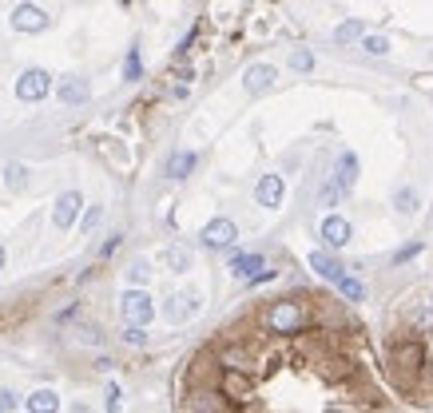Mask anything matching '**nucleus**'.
Masks as SVG:
<instances>
[{
  "label": "nucleus",
  "mask_w": 433,
  "mask_h": 413,
  "mask_svg": "<svg viewBox=\"0 0 433 413\" xmlns=\"http://www.w3.org/2000/svg\"><path fill=\"white\" fill-rule=\"evenodd\" d=\"M302 322H306V306L294 302V298H283L267 310V330L271 334H298Z\"/></svg>",
  "instance_id": "1"
},
{
  "label": "nucleus",
  "mask_w": 433,
  "mask_h": 413,
  "mask_svg": "<svg viewBox=\"0 0 433 413\" xmlns=\"http://www.w3.org/2000/svg\"><path fill=\"white\" fill-rule=\"evenodd\" d=\"M52 88V76L44 72V68H28L20 80H16V99H24V104H36V99L48 96Z\"/></svg>",
  "instance_id": "2"
},
{
  "label": "nucleus",
  "mask_w": 433,
  "mask_h": 413,
  "mask_svg": "<svg viewBox=\"0 0 433 413\" xmlns=\"http://www.w3.org/2000/svg\"><path fill=\"white\" fill-rule=\"evenodd\" d=\"M120 310H124L127 326H148L151 318H155V306H151V298L143 290H127L124 302H120Z\"/></svg>",
  "instance_id": "3"
},
{
  "label": "nucleus",
  "mask_w": 433,
  "mask_h": 413,
  "mask_svg": "<svg viewBox=\"0 0 433 413\" xmlns=\"http://www.w3.org/2000/svg\"><path fill=\"white\" fill-rule=\"evenodd\" d=\"M231 274L243 282H267L274 279V270H267L262 255H231Z\"/></svg>",
  "instance_id": "4"
},
{
  "label": "nucleus",
  "mask_w": 433,
  "mask_h": 413,
  "mask_svg": "<svg viewBox=\"0 0 433 413\" xmlns=\"http://www.w3.org/2000/svg\"><path fill=\"white\" fill-rule=\"evenodd\" d=\"M203 246H211V251H227V246H235L239 239V227L231 219H211L207 227H203Z\"/></svg>",
  "instance_id": "5"
},
{
  "label": "nucleus",
  "mask_w": 433,
  "mask_h": 413,
  "mask_svg": "<svg viewBox=\"0 0 433 413\" xmlns=\"http://www.w3.org/2000/svg\"><path fill=\"white\" fill-rule=\"evenodd\" d=\"M80 206H84L80 191H64L60 199H56V206H52V223H56L60 231H68V227L80 219Z\"/></svg>",
  "instance_id": "6"
},
{
  "label": "nucleus",
  "mask_w": 433,
  "mask_h": 413,
  "mask_svg": "<svg viewBox=\"0 0 433 413\" xmlns=\"http://www.w3.org/2000/svg\"><path fill=\"white\" fill-rule=\"evenodd\" d=\"M13 28L16 32H44L48 28V13L36 4H16L13 8Z\"/></svg>",
  "instance_id": "7"
},
{
  "label": "nucleus",
  "mask_w": 433,
  "mask_h": 413,
  "mask_svg": "<svg viewBox=\"0 0 433 413\" xmlns=\"http://www.w3.org/2000/svg\"><path fill=\"white\" fill-rule=\"evenodd\" d=\"M318 234H322V243L330 246V251H342V246L350 243V223L342 219V215H326Z\"/></svg>",
  "instance_id": "8"
},
{
  "label": "nucleus",
  "mask_w": 433,
  "mask_h": 413,
  "mask_svg": "<svg viewBox=\"0 0 433 413\" xmlns=\"http://www.w3.org/2000/svg\"><path fill=\"white\" fill-rule=\"evenodd\" d=\"M283 191H286V183H283V175H262L259 179V187H255V199H259V206H278L283 203Z\"/></svg>",
  "instance_id": "9"
},
{
  "label": "nucleus",
  "mask_w": 433,
  "mask_h": 413,
  "mask_svg": "<svg viewBox=\"0 0 433 413\" xmlns=\"http://www.w3.org/2000/svg\"><path fill=\"white\" fill-rule=\"evenodd\" d=\"M310 270H318L322 279H330V282H338L342 274H346V267H342V258H338V255H330V251H314V255H310Z\"/></svg>",
  "instance_id": "10"
},
{
  "label": "nucleus",
  "mask_w": 433,
  "mask_h": 413,
  "mask_svg": "<svg viewBox=\"0 0 433 413\" xmlns=\"http://www.w3.org/2000/svg\"><path fill=\"white\" fill-rule=\"evenodd\" d=\"M274 68L271 64H255V68H247V76H243V84H247V92L250 96H259V92H267V88L274 84Z\"/></svg>",
  "instance_id": "11"
},
{
  "label": "nucleus",
  "mask_w": 433,
  "mask_h": 413,
  "mask_svg": "<svg viewBox=\"0 0 433 413\" xmlns=\"http://www.w3.org/2000/svg\"><path fill=\"white\" fill-rule=\"evenodd\" d=\"M195 163H199L195 151H175V155L167 159V175H171V179H187V175L195 171Z\"/></svg>",
  "instance_id": "12"
},
{
  "label": "nucleus",
  "mask_w": 433,
  "mask_h": 413,
  "mask_svg": "<svg viewBox=\"0 0 433 413\" xmlns=\"http://www.w3.org/2000/svg\"><path fill=\"white\" fill-rule=\"evenodd\" d=\"M28 413H60V398H56V389H36V393L28 398Z\"/></svg>",
  "instance_id": "13"
},
{
  "label": "nucleus",
  "mask_w": 433,
  "mask_h": 413,
  "mask_svg": "<svg viewBox=\"0 0 433 413\" xmlns=\"http://www.w3.org/2000/svg\"><path fill=\"white\" fill-rule=\"evenodd\" d=\"M56 96H60L64 104H84V99H87V84H84V80H76V76H72V80H60Z\"/></svg>",
  "instance_id": "14"
},
{
  "label": "nucleus",
  "mask_w": 433,
  "mask_h": 413,
  "mask_svg": "<svg viewBox=\"0 0 433 413\" xmlns=\"http://www.w3.org/2000/svg\"><path fill=\"white\" fill-rule=\"evenodd\" d=\"M334 183L342 187V191H350V187L358 183V159L350 155V151H346L342 159H338V179H334Z\"/></svg>",
  "instance_id": "15"
},
{
  "label": "nucleus",
  "mask_w": 433,
  "mask_h": 413,
  "mask_svg": "<svg viewBox=\"0 0 433 413\" xmlns=\"http://www.w3.org/2000/svg\"><path fill=\"white\" fill-rule=\"evenodd\" d=\"M195 310H199L195 294H179V298H171V306H167V318H171V322H183V318L195 314Z\"/></svg>",
  "instance_id": "16"
},
{
  "label": "nucleus",
  "mask_w": 433,
  "mask_h": 413,
  "mask_svg": "<svg viewBox=\"0 0 433 413\" xmlns=\"http://www.w3.org/2000/svg\"><path fill=\"white\" fill-rule=\"evenodd\" d=\"M358 36H366V24H362V20H346V24L334 28V44H350V40H358Z\"/></svg>",
  "instance_id": "17"
},
{
  "label": "nucleus",
  "mask_w": 433,
  "mask_h": 413,
  "mask_svg": "<svg viewBox=\"0 0 433 413\" xmlns=\"http://www.w3.org/2000/svg\"><path fill=\"white\" fill-rule=\"evenodd\" d=\"M4 183H8V191H24V183H28L24 163H8L4 167Z\"/></svg>",
  "instance_id": "18"
},
{
  "label": "nucleus",
  "mask_w": 433,
  "mask_h": 413,
  "mask_svg": "<svg viewBox=\"0 0 433 413\" xmlns=\"http://www.w3.org/2000/svg\"><path fill=\"white\" fill-rule=\"evenodd\" d=\"M338 290L346 294L350 302H362V298H366V286H362L358 279H350V274H342V279H338Z\"/></svg>",
  "instance_id": "19"
},
{
  "label": "nucleus",
  "mask_w": 433,
  "mask_h": 413,
  "mask_svg": "<svg viewBox=\"0 0 433 413\" xmlns=\"http://www.w3.org/2000/svg\"><path fill=\"white\" fill-rule=\"evenodd\" d=\"M163 258H167V267H171V270H191V255H187L183 246H167Z\"/></svg>",
  "instance_id": "20"
},
{
  "label": "nucleus",
  "mask_w": 433,
  "mask_h": 413,
  "mask_svg": "<svg viewBox=\"0 0 433 413\" xmlns=\"http://www.w3.org/2000/svg\"><path fill=\"white\" fill-rule=\"evenodd\" d=\"M362 48L370 52V56H385V52H390V40L385 36H362Z\"/></svg>",
  "instance_id": "21"
},
{
  "label": "nucleus",
  "mask_w": 433,
  "mask_h": 413,
  "mask_svg": "<svg viewBox=\"0 0 433 413\" xmlns=\"http://www.w3.org/2000/svg\"><path fill=\"white\" fill-rule=\"evenodd\" d=\"M413 326H418V334H433V306H421L418 318H413Z\"/></svg>",
  "instance_id": "22"
},
{
  "label": "nucleus",
  "mask_w": 433,
  "mask_h": 413,
  "mask_svg": "<svg viewBox=\"0 0 433 413\" xmlns=\"http://www.w3.org/2000/svg\"><path fill=\"white\" fill-rule=\"evenodd\" d=\"M139 72H143V64H139V48L127 52V60H124V76L127 80H139Z\"/></svg>",
  "instance_id": "23"
},
{
  "label": "nucleus",
  "mask_w": 433,
  "mask_h": 413,
  "mask_svg": "<svg viewBox=\"0 0 433 413\" xmlns=\"http://www.w3.org/2000/svg\"><path fill=\"white\" fill-rule=\"evenodd\" d=\"M290 68H294V72H310V68H314V56H310L306 48H298L294 56H290Z\"/></svg>",
  "instance_id": "24"
},
{
  "label": "nucleus",
  "mask_w": 433,
  "mask_h": 413,
  "mask_svg": "<svg viewBox=\"0 0 433 413\" xmlns=\"http://www.w3.org/2000/svg\"><path fill=\"white\" fill-rule=\"evenodd\" d=\"M318 199H322V206H334L338 199H342V187H338V183L330 179L326 187H322V195H318Z\"/></svg>",
  "instance_id": "25"
},
{
  "label": "nucleus",
  "mask_w": 433,
  "mask_h": 413,
  "mask_svg": "<svg viewBox=\"0 0 433 413\" xmlns=\"http://www.w3.org/2000/svg\"><path fill=\"white\" fill-rule=\"evenodd\" d=\"M143 330H148V326H127L124 330V342H127V346H143V342H148V334H143Z\"/></svg>",
  "instance_id": "26"
},
{
  "label": "nucleus",
  "mask_w": 433,
  "mask_h": 413,
  "mask_svg": "<svg viewBox=\"0 0 433 413\" xmlns=\"http://www.w3.org/2000/svg\"><path fill=\"white\" fill-rule=\"evenodd\" d=\"M104 398H108V401H104V405H108V413H120V386H115V382L108 386V393H104Z\"/></svg>",
  "instance_id": "27"
},
{
  "label": "nucleus",
  "mask_w": 433,
  "mask_h": 413,
  "mask_svg": "<svg viewBox=\"0 0 433 413\" xmlns=\"http://www.w3.org/2000/svg\"><path fill=\"white\" fill-rule=\"evenodd\" d=\"M99 219H104V206H87V215H84V223H80V227H84V231H92Z\"/></svg>",
  "instance_id": "28"
},
{
  "label": "nucleus",
  "mask_w": 433,
  "mask_h": 413,
  "mask_svg": "<svg viewBox=\"0 0 433 413\" xmlns=\"http://www.w3.org/2000/svg\"><path fill=\"white\" fill-rule=\"evenodd\" d=\"M413 203H418V195L409 191V187H402V191H397V206H402V211H413Z\"/></svg>",
  "instance_id": "29"
},
{
  "label": "nucleus",
  "mask_w": 433,
  "mask_h": 413,
  "mask_svg": "<svg viewBox=\"0 0 433 413\" xmlns=\"http://www.w3.org/2000/svg\"><path fill=\"white\" fill-rule=\"evenodd\" d=\"M16 410V393L13 389H0V413H13Z\"/></svg>",
  "instance_id": "30"
},
{
  "label": "nucleus",
  "mask_w": 433,
  "mask_h": 413,
  "mask_svg": "<svg viewBox=\"0 0 433 413\" xmlns=\"http://www.w3.org/2000/svg\"><path fill=\"white\" fill-rule=\"evenodd\" d=\"M148 274H151L148 262H136V267L127 270V279H132V282H148Z\"/></svg>",
  "instance_id": "31"
},
{
  "label": "nucleus",
  "mask_w": 433,
  "mask_h": 413,
  "mask_svg": "<svg viewBox=\"0 0 433 413\" xmlns=\"http://www.w3.org/2000/svg\"><path fill=\"white\" fill-rule=\"evenodd\" d=\"M418 251H421V243H409V246H402V251H397V255H394V262H409V258L418 255Z\"/></svg>",
  "instance_id": "32"
},
{
  "label": "nucleus",
  "mask_w": 433,
  "mask_h": 413,
  "mask_svg": "<svg viewBox=\"0 0 433 413\" xmlns=\"http://www.w3.org/2000/svg\"><path fill=\"white\" fill-rule=\"evenodd\" d=\"M4 258H8V255H4V243H0V270H4Z\"/></svg>",
  "instance_id": "33"
},
{
  "label": "nucleus",
  "mask_w": 433,
  "mask_h": 413,
  "mask_svg": "<svg viewBox=\"0 0 433 413\" xmlns=\"http://www.w3.org/2000/svg\"><path fill=\"white\" fill-rule=\"evenodd\" d=\"M430 306H433V290H430Z\"/></svg>",
  "instance_id": "34"
}]
</instances>
